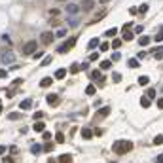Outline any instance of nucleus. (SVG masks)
I'll use <instances>...</instances> for the list:
<instances>
[{
  "instance_id": "1",
  "label": "nucleus",
  "mask_w": 163,
  "mask_h": 163,
  "mask_svg": "<svg viewBox=\"0 0 163 163\" xmlns=\"http://www.w3.org/2000/svg\"><path fill=\"white\" fill-rule=\"evenodd\" d=\"M133 150V142L131 140H118L114 142V152L116 154H127Z\"/></svg>"
},
{
  "instance_id": "2",
  "label": "nucleus",
  "mask_w": 163,
  "mask_h": 163,
  "mask_svg": "<svg viewBox=\"0 0 163 163\" xmlns=\"http://www.w3.org/2000/svg\"><path fill=\"white\" fill-rule=\"evenodd\" d=\"M0 61H2V65H13V63H15V53H13L11 49L2 51V55H0Z\"/></svg>"
},
{
  "instance_id": "3",
  "label": "nucleus",
  "mask_w": 163,
  "mask_h": 163,
  "mask_svg": "<svg viewBox=\"0 0 163 163\" xmlns=\"http://www.w3.org/2000/svg\"><path fill=\"white\" fill-rule=\"evenodd\" d=\"M76 42H78L76 38H68V40H66L65 44H63L61 47H57V53H68V51L72 49L74 46H76Z\"/></svg>"
},
{
  "instance_id": "4",
  "label": "nucleus",
  "mask_w": 163,
  "mask_h": 163,
  "mask_svg": "<svg viewBox=\"0 0 163 163\" xmlns=\"http://www.w3.org/2000/svg\"><path fill=\"white\" fill-rule=\"evenodd\" d=\"M36 46H38V42L36 40H29L23 46V53L25 55H32V53H36Z\"/></svg>"
},
{
  "instance_id": "5",
  "label": "nucleus",
  "mask_w": 163,
  "mask_h": 163,
  "mask_svg": "<svg viewBox=\"0 0 163 163\" xmlns=\"http://www.w3.org/2000/svg\"><path fill=\"white\" fill-rule=\"evenodd\" d=\"M80 10H82V6H78L76 2H68L65 6V11H66V13H70V15H76Z\"/></svg>"
},
{
  "instance_id": "6",
  "label": "nucleus",
  "mask_w": 163,
  "mask_h": 163,
  "mask_svg": "<svg viewBox=\"0 0 163 163\" xmlns=\"http://www.w3.org/2000/svg\"><path fill=\"white\" fill-rule=\"evenodd\" d=\"M53 38H55V32H49V30H47V32H42L40 34V40H42V44H51L53 42Z\"/></svg>"
},
{
  "instance_id": "7",
  "label": "nucleus",
  "mask_w": 163,
  "mask_h": 163,
  "mask_svg": "<svg viewBox=\"0 0 163 163\" xmlns=\"http://www.w3.org/2000/svg\"><path fill=\"white\" fill-rule=\"evenodd\" d=\"M93 4H95V0H82V10L89 11L91 8H93Z\"/></svg>"
},
{
  "instance_id": "8",
  "label": "nucleus",
  "mask_w": 163,
  "mask_h": 163,
  "mask_svg": "<svg viewBox=\"0 0 163 163\" xmlns=\"http://www.w3.org/2000/svg\"><path fill=\"white\" fill-rule=\"evenodd\" d=\"M46 101H47V104H57V102H59V95L57 93H51V95H47Z\"/></svg>"
},
{
  "instance_id": "9",
  "label": "nucleus",
  "mask_w": 163,
  "mask_h": 163,
  "mask_svg": "<svg viewBox=\"0 0 163 163\" xmlns=\"http://www.w3.org/2000/svg\"><path fill=\"white\" fill-rule=\"evenodd\" d=\"M66 23H68L70 27H78L80 25V19H78L76 15H70V17H66Z\"/></svg>"
},
{
  "instance_id": "10",
  "label": "nucleus",
  "mask_w": 163,
  "mask_h": 163,
  "mask_svg": "<svg viewBox=\"0 0 163 163\" xmlns=\"http://www.w3.org/2000/svg\"><path fill=\"white\" fill-rule=\"evenodd\" d=\"M32 129L38 131V133H44V131H46V123H44V121H36V123L32 125Z\"/></svg>"
},
{
  "instance_id": "11",
  "label": "nucleus",
  "mask_w": 163,
  "mask_h": 163,
  "mask_svg": "<svg viewBox=\"0 0 163 163\" xmlns=\"http://www.w3.org/2000/svg\"><path fill=\"white\" fill-rule=\"evenodd\" d=\"M82 137L85 138V140H89V138L93 137V131H91L89 127H83V129H82Z\"/></svg>"
},
{
  "instance_id": "12",
  "label": "nucleus",
  "mask_w": 163,
  "mask_h": 163,
  "mask_svg": "<svg viewBox=\"0 0 163 163\" xmlns=\"http://www.w3.org/2000/svg\"><path fill=\"white\" fill-rule=\"evenodd\" d=\"M30 106H32V101H30V99H25V101H21L19 108H23V110H30Z\"/></svg>"
},
{
  "instance_id": "13",
  "label": "nucleus",
  "mask_w": 163,
  "mask_h": 163,
  "mask_svg": "<svg viewBox=\"0 0 163 163\" xmlns=\"http://www.w3.org/2000/svg\"><path fill=\"white\" fill-rule=\"evenodd\" d=\"M108 114H110V108H108V106H102V108L97 112V116H99V118H106Z\"/></svg>"
},
{
  "instance_id": "14",
  "label": "nucleus",
  "mask_w": 163,
  "mask_h": 163,
  "mask_svg": "<svg viewBox=\"0 0 163 163\" xmlns=\"http://www.w3.org/2000/svg\"><path fill=\"white\" fill-rule=\"evenodd\" d=\"M65 76H66V68H57L55 70V78H57V80H63Z\"/></svg>"
},
{
  "instance_id": "15",
  "label": "nucleus",
  "mask_w": 163,
  "mask_h": 163,
  "mask_svg": "<svg viewBox=\"0 0 163 163\" xmlns=\"http://www.w3.org/2000/svg\"><path fill=\"white\" fill-rule=\"evenodd\" d=\"M70 161H72V156H70V154H65V156L59 157V163H70Z\"/></svg>"
},
{
  "instance_id": "16",
  "label": "nucleus",
  "mask_w": 163,
  "mask_h": 163,
  "mask_svg": "<svg viewBox=\"0 0 163 163\" xmlns=\"http://www.w3.org/2000/svg\"><path fill=\"white\" fill-rule=\"evenodd\" d=\"M91 80L101 82V80H102V78H101V70H93V72H91Z\"/></svg>"
},
{
  "instance_id": "17",
  "label": "nucleus",
  "mask_w": 163,
  "mask_h": 163,
  "mask_svg": "<svg viewBox=\"0 0 163 163\" xmlns=\"http://www.w3.org/2000/svg\"><path fill=\"white\" fill-rule=\"evenodd\" d=\"M154 59H157V61H161V59H163V47H159V49L154 51Z\"/></svg>"
},
{
  "instance_id": "18",
  "label": "nucleus",
  "mask_w": 163,
  "mask_h": 163,
  "mask_svg": "<svg viewBox=\"0 0 163 163\" xmlns=\"http://www.w3.org/2000/svg\"><path fill=\"white\" fill-rule=\"evenodd\" d=\"M66 32H68L66 29H59L57 32H55V38H65V36H66Z\"/></svg>"
},
{
  "instance_id": "19",
  "label": "nucleus",
  "mask_w": 163,
  "mask_h": 163,
  "mask_svg": "<svg viewBox=\"0 0 163 163\" xmlns=\"http://www.w3.org/2000/svg\"><path fill=\"white\" fill-rule=\"evenodd\" d=\"M140 104H142V106H144V108H148V106H150V104H152V101H150V99H148V97H140Z\"/></svg>"
},
{
  "instance_id": "20",
  "label": "nucleus",
  "mask_w": 163,
  "mask_h": 163,
  "mask_svg": "<svg viewBox=\"0 0 163 163\" xmlns=\"http://www.w3.org/2000/svg\"><path fill=\"white\" fill-rule=\"evenodd\" d=\"M97 46H99V38H91L89 44H87V47H89V49H93V47H97Z\"/></svg>"
},
{
  "instance_id": "21",
  "label": "nucleus",
  "mask_w": 163,
  "mask_h": 163,
  "mask_svg": "<svg viewBox=\"0 0 163 163\" xmlns=\"http://www.w3.org/2000/svg\"><path fill=\"white\" fill-rule=\"evenodd\" d=\"M110 66H112V61H108V59H106V61H101V70H106V68H110Z\"/></svg>"
},
{
  "instance_id": "22",
  "label": "nucleus",
  "mask_w": 163,
  "mask_h": 163,
  "mask_svg": "<svg viewBox=\"0 0 163 163\" xmlns=\"http://www.w3.org/2000/svg\"><path fill=\"white\" fill-rule=\"evenodd\" d=\"M51 83H53V78H44V80L40 82V85L42 87H47V85H51Z\"/></svg>"
},
{
  "instance_id": "23",
  "label": "nucleus",
  "mask_w": 163,
  "mask_h": 163,
  "mask_svg": "<svg viewBox=\"0 0 163 163\" xmlns=\"http://www.w3.org/2000/svg\"><path fill=\"white\" fill-rule=\"evenodd\" d=\"M78 70H82V65H78V63H74V65H70V72L76 74Z\"/></svg>"
},
{
  "instance_id": "24",
  "label": "nucleus",
  "mask_w": 163,
  "mask_h": 163,
  "mask_svg": "<svg viewBox=\"0 0 163 163\" xmlns=\"http://www.w3.org/2000/svg\"><path fill=\"white\" fill-rule=\"evenodd\" d=\"M148 82H150L148 76H140L138 78V85H148Z\"/></svg>"
},
{
  "instance_id": "25",
  "label": "nucleus",
  "mask_w": 163,
  "mask_h": 163,
  "mask_svg": "<svg viewBox=\"0 0 163 163\" xmlns=\"http://www.w3.org/2000/svg\"><path fill=\"white\" fill-rule=\"evenodd\" d=\"M85 93H87V95H95V93H97V89H95V85H93V83L85 87Z\"/></svg>"
},
{
  "instance_id": "26",
  "label": "nucleus",
  "mask_w": 163,
  "mask_h": 163,
  "mask_svg": "<svg viewBox=\"0 0 163 163\" xmlns=\"http://www.w3.org/2000/svg\"><path fill=\"white\" fill-rule=\"evenodd\" d=\"M30 152H32V154H40L42 152V146L40 144H32V146H30Z\"/></svg>"
},
{
  "instance_id": "27",
  "label": "nucleus",
  "mask_w": 163,
  "mask_h": 163,
  "mask_svg": "<svg viewBox=\"0 0 163 163\" xmlns=\"http://www.w3.org/2000/svg\"><path fill=\"white\" fill-rule=\"evenodd\" d=\"M106 36H108V38H114V36H116V34H118V29H108V30H106Z\"/></svg>"
},
{
  "instance_id": "28",
  "label": "nucleus",
  "mask_w": 163,
  "mask_h": 163,
  "mask_svg": "<svg viewBox=\"0 0 163 163\" xmlns=\"http://www.w3.org/2000/svg\"><path fill=\"white\" fill-rule=\"evenodd\" d=\"M138 44H140V46H148V44H150V36H140Z\"/></svg>"
},
{
  "instance_id": "29",
  "label": "nucleus",
  "mask_w": 163,
  "mask_h": 163,
  "mask_svg": "<svg viewBox=\"0 0 163 163\" xmlns=\"http://www.w3.org/2000/svg\"><path fill=\"white\" fill-rule=\"evenodd\" d=\"M161 142H163V135H156V137H154V144H156V146H159Z\"/></svg>"
},
{
  "instance_id": "30",
  "label": "nucleus",
  "mask_w": 163,
  "mask_h": 163,
  "mask_svg": "<svg viewBox=\"0 0 163 163\" xmlns=\"http://www.w3.org/2000/svg\"><path fill=\"white\" fill-rule=\"evenodd\" d=\"M55 140H57V142H59V144H61V142H65V135H63V133H61V131H59V133H57V135H55Z\"/></svg>"
},
{
  "instance_id": "31",
  "label": "nucleus",
  "mask_w": 163,
  "mask_h": 163,
  "mask_svg": "<svg viewBox=\"0 0 163 163\" xmlns=\"http://www.w3.org/2000/svg\"><path fill=\"white\" fill-rule=\"evenodd\" d=\"M138 65H140V63H138V59H129V66H131V68H137Z\"/></svg>"
},
{
  "instance_id": "32",
  "label": "nucleus",
  "mask_w": 163,
  "mask_h": 163,
  "mask_svg": "<svg viewBox=\"0 0 163 163\" xmlns=\"http://www.w3.org/2000/svg\"><path fill=\"white\" fill-rule=\"evenodd\" d=\"M121 44H123V40H120V38H116V40L112 42V47H114V49H118V47H121Z\"/></svg>"
},
{
  "instance_id": "33",
  "label": "nucleus",
  "mask_w": 163,
  "mask_h": 163,
  "mask_svg": "<svg viewBox=\"0 0 163 163\" xmlns=\"http://www.w3.org/2000/svg\"><path fill=\"white\" fill-rule=\"evenodd\" d=\"M146 97H148L150 101H152V99H156V91H154V89H148V91H146Z\"/></svg>"
},
{
  "instance_id": "34",
  "label": "nucleus",
  "mask_w": 163,
  "mask_h": 163,
  "mask_svg": "<svg viewBox=\"0 0 163 163\" xmlns=\"http://www.w3.org/2000/svg\"><path fill=\"white\" fill-rule=\"evenodd\" d=\"M154 40H156V42H163V29L156 34V36H154Z\"/></svg>"
},
{
  "instance_id": "35",
  "label": "nucleus",
  "mask_w": 163,
  "mask_h": 163,
  "mask_svg": "<svg viewBox=\"0 0 163 163\" xmlns=\"http://www.w3.org/2000/svg\"><path fill=\"white\" fill-rule=\"evenodd\" d=\"M108 47H112V44H101V47H99V51H108Z\"/></svg>"
},
{
  "instance_id": "36",
  "label": "nucleus",
  "mask_w": 163,
  "mask_h": 163,
  "mask_svg": "<svg viewBox=\"0 0 163 163\" xmlns=\"http://www.w3.org/2000/svg\"><path fill=\"white\" fill-rule=\"evenodd\" d=\"M123 40H125V42H131V40H133V32H125V34H123Z\"/></svg>"
},
{
  "instance_id": "37",
  "label": "nucleus",
  "mask_w": 163,
  "mask_h": 163,
  "mask_svg": "<svg viewBox=\"0 0 163 163\" xmlns=\"http://www.w3.org/2000/svg\"><path fill=\"white\" fill-rule=\"evenodd\" d=\"M49 63H51V57H49V55H47V57H44V61L40 63V65H42V66H47V65H49Z\"/></svg>"
},
{
  "instance_id": "38",
  "label": "nucleus",
  "mask_w": 163,
  "mask_h": 163,
  "mask_svg": "<svg viewBox=\"0 0 163 163\" xmlns=\"http://www.w3.org/2000/svg\"><path fill=\"white\" fill-rule=\"evenodd\" d=\"M112 80H114V82H116V83H118V82H121V74H118V72H114V74H112Z\"/></svg>"
},
{
  "instance_id": "39",
  "label": "nucleus",
  "mask_w": 163,
  "mask_h": 163,
  "mask_svg": "<svg viewBox=\"0 0 163 163\" xmlns=\"http://www.w3.org/2000/svg\"><path fill=\"white\" fill-rule=\"evenodd\" d=\"M138 11H140V13H146V11H148V4H142V6L138 8Z\"/></svg>"
},
{
  "instance_id": "40",
  "label": "nucleus",
  "mask_w": 163,
  "mask_h": 163,
  "mask_svg": "<svg viewBox=\"0 0 163 163\" xmlns=\"http://www.w3.org/2000/svg\"><path fill=\"white\" fill-rule=\"evenodd\" d=\"M42 138H46V140H49V138H51V133H49V131H44V133H42Z\"/></svg>"
},
{
  "instance_id": "41",
  "label": "nucleus",
  "mask_w": 163,
  "mask_h": 163,
  "mask_svg": "<svg viewBox=\"0 0 163 163\" xmlns=\"http://www.w3.org/2000/svg\"><path fill=\"white\" fill-rule=\"evenodd\" d=\"M97 59H99V53H97V51H93V53H91V61H97Z\"/></svg>"
},
{
  "instance_id": "42",
  "label": "nucleus",
  "mask_w": 163,
  "mask_h": 163,
  "mask_svg": "<svg viewBox=\"0 0 163 163\" xmlns=\"http://www.w3.org/2000/svg\"><path fill=\"white\" fill-rule=\"evenodd\" d=\"M8 118H10V120H17V118H19V114H15V112H11V114H10V116H8Z\"/></svg>"
},
{
  "instance_id": "43",
  "label": "nucleus",
  "mask_w": 163,
  "mask_h": 163,
  "mask_svg": "<svg viewBox=\"0 0 163 163\" xmlns=\"http://www.w3.org/2000/svg\"><path fill=\"white\" fill-rule=\"evenodd\" d=\"M157 108H161V110H163V97H161V99H157Z\"/></svg>"
},
{
  "instance_id": "44",
  "label": "nucleus",
  "mask_w": 163,
  "mask_h": 163,
  "mask_svg": "<svg viewBox=\"0 0 163 163\" xmlns=\"http://www.w3.org/2000/svg\"><path fill=\"white\" fill-rule=\"evenodd\" d=\"M10 152H11V154H19V150H17V146H11V148H10Z\"/></svg>"
},
{
  "instance_id": "45",
  "label": "nucleus",
  "mask_w": 163,
  "mask_h": 163,
  "mask_svg": "<svg viewBox=\"0 0 163 163\" xmlns=\"http://www.w3.org/2000/svg\"><path fill=\"white\" fill-rule=\"evenodd\" d=\"M6 76H8V72L4 68H0V78H6Z\"/></svg>"
},
{
  "instance_id": "46",
  "label": "nucleus",
  "mask_w": 163,
  "mask_h": 163,
  "mask_svg": "<svg viewBox=\"0 0 163 163\" xmlns=\"http://www.w3.org/2000/svg\"><path fill=\"white\" fill-rule=\"evenodd\" d=\"M156 163H163V154H159V156L156 157Z\"/></svg>"
},
{
  "instance_id": "47",
  "label": "nucleus",
  "mask_w": 163,
  "mask_h": 163,
  "mask_svg": "<svg viewBox=\"0 0 163 163\" xmlns=\"http://www.w3.org/2000/svg\"><path fill=\"white\" fill-rule=\"evenodd\" d=\"M118 59H120V53H118V51H116V53H112V61H118Z\"/></svg>"
},
{
  "instance_id": "48",
  "label": "nucleus",
  "mask_w": 163,
  "mask_h": 163,
  "mask_svg": "<svg viewBox=\"0 0 163 163\" xmlns=\"http://www.w3.org/2000/svg\"><path fill=\"white\" fill-rule=\"evenodd\" d=\"M142 30H144V27H140V25L135 27V32H142Z\"/></svg>"
},
{
  "instance_id": "49",
  "label": "nucleus",
  "mask_w": 163,
  "mask_h": 163,
  "mask_svg": "<svg viewBox=\"0 0 163 163\" xmlns=\"http://www.w3.org/2000/svg\"><path fill=\"white\" fill-rule=\"evenodd\" d=\"M89 68V63H82V70H87Z\"/></svg>"
},
{
  "instance_id": "50",
  "label": "nucleus",
  "mask_w": 163,
  "mask_h": 163,
  "mask_svg": "<svg viewBox=\"0 0 163 163\" xmlns=\"http://www.w3.org/2000/svg\"><path fill=\"white\" fill-rule=\"evenodd\" d=\"M42 116H44V114H42V112H34V118H36V120H40V118H42Z\"/></svg>"
},
{
  "instance_id": "51",
  "label": "nucleus",
  "mask_w": 163,
  "mask_h": 163,
  "mask_svg": "<svg viewBox=\"0 0 163 163\" xmlns=\"http://www.w3.org/2000/svg\"><path fill=\"white\" fill-rule=\"evenodd\" d=\"M49 13L51 15H59V10H55V8H53V10H49Z\"/></svg>"
},
{
  "instance_id": "52",
  "label": "nucleus",
  "mask_w": 163,
  "mask_h": 163,
  "mask_svg": "<svg viewBox=\"0 0 163 163\" xmlns=\"http://www.w3.org/2000/svg\"><path fill=\"white\" fill-rule=\"evenodd\" d=\"M2 154H6V146H0V156Z\"/></svg>"
},
{
  "instance_id": "53",
  "label": "nucleus",
  "mask_w": 163,
  "mask_h": 163,
  "mask_svg": "<svg viewBox=\"0 0 163 163\" xmlns=\"http://www.w3.org/2000/svg\"><path fill=\"white\" fill-rule=\"evenodd\" d=\"M99 2H101V4H106V2H110V0H99Z\"/></svg>"
},
{
  "instance_id": "54",
  "label": "nucleus",
  "mask_w": 163,
  "mask_h": 163,
  "mask_svg": "<svg viewBox=\"0 0 163 163\" xmlns=\"http://www.w3.org/2000/svg\"><path fill=\"white\" fill-rule=\"evenodd\" d=\"M0 114H2V106H0Z\"/></svg>"
}]
</instances>
